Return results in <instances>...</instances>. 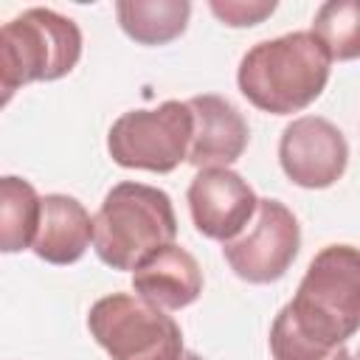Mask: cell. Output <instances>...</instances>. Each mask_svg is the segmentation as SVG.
<instances>
[{
	"instance_id": "6da1fadb",
	"label": "cell",
	"mask_w": 360,
	"mask_h": 360,
	"mask_svg": "<svg viewBox=\"0 0 360 360\" xmlns=\"http://www.w3.org/2000/svg\"><path fill=\"white\" fill-rule=\"evenodd\" d=\"M332 56L312 31H292L256 42L239 62V93L262 112L292 115L307 110L326 87Z\"/></svg>"
},
{
	"instance_id": "7a4b0ae2",
	"label": "cell",
	"mask_w": 360,
	"mask_h": 360,
	"mask_svg": "<svg viewBox=\"0 0 360 360\" xmlns=\"http://www.w3.org/2000/svg\"><path fill=\"white\" fill-rule=\"evenodd\" d=\"M278 315L309 343L340 349L360 329V248H321Z\"/></svg>"
},
{
	"instance_id": "3957f363",
	"label": "cell",
	"mask_w": 360,
	"mask_h": 360,
	"mask_svg": "<svg viewBox=\"0 0 360 360\" xmlns=\"http://www.w3.org/2000/svg\"><path fill=\"white\" fill-rule=\"evenodd\" d=\"M93 228L96 256L107 267L124 273H135L143 259L177 239L172 197L163 188L132 180L118 183L104 194Z\"/></svg>"
},
{
	"instance_id": "277c9868",
	"label": "cell",
	"mask_w": 360,
	"mask_h": 360,
	"mask_svg": "<svg viewBox=\"0 0 360 360\" xmlns=\"http://www.w3.org/2000/svg\"><path fill=\"white\" fill-rule=\"evenodd\" d=\"M82 59L79 25L53 8H25L0 28V104L31 82H56Z\"/></svg>"
},
{
	"instance_id": "5b68a950",
	"label": "cell",
	"mask_w": 360,
	"mask_h": 360,
	"mask_svg": "<svg viewBox=\"0 0 360 360\" xmlns=\"http://www.w3.org/2000/svg\"><path fill=\"white\" fill-rule=\"evenodd\" d=\"M87 329L110 360H180L186 354L177 321L132 292L98 298L87 312Z\"/></svg>"
},
{
	"instance_id": "8992f818",
	"label": "cell",
	"mask_w": 360,
	"mask_h": 360,
	"mask_svg": "<svg viewBox=\"0 0 360 360\" xmlns=\"http://www.w3.org/2000/svg\"><path fill=\"white\" fill-rule=\"evenodd\" d=\"M191 138L194 112L188 101L169 98L152 110L118 115L107 132V152L121 169L169 174L188 160Z\"/></svg>"
},
{
	"instance_id": "52a82bcc",
	"label": "cell",
	"mask_w": 360,
	"mask_h": 360,
	"mask_svg": "<svg viewBox=\"0 0 360 360\" xmlns=\"http://www.w3.org/2000/svg\"><path fill=\"white\" fill-rule=\"evenodd\" d=\"M301 248V225L295 214L273 197L259 200V211L248 231L222 245V256L233 276L248 284H273L295 262Z\"/></svg>"
},
{
	"instance_id": "ba28073f",
	"label": "cell",
	"mask_w": 360,
	"mask_h": 360,
	"mask_svg": "<svg viewBox=\"0 0 360 360\" xmlns=\"http://www.w3.org/2000/svg\"><path fill=\"white\" fill-rule=\"evenodd\" d=\"M278 163L290 183L301 188H329L349 166V143L332 121L301 115L281 132Z\"/></svg>"
},
{
	"instance_id": "9c48e42d",
	"label": "cell",
	"mask_w": 360,
	"mask_h": 360,
	"mask_svg": "<svg viewBox=\"0 0 360 360\" xmlns=\"http://www.w3.org/2000/svg\"><path fill=\"white\" fill-rule=\"evenodd\" d=\"M186 200L194 228L222 245L236 239L259 211V197L250 183L228 166L200 169L188 183Z\"/></svg>"
},
{
	"instance_id": "30bf717a",
	"label": "cell",
	"mask_w": 360,
	"mask_h": 360,
	"mask_svg": "<svg viewBox=\"0 0 360 360\" xmlns=\"http://www.w3.org/2000/svg\"><path fill=\"white\" fill-rule=\"evenodd\" d=\"M188 107L194 112V138L188 149V163L197 169L236 163L250 141V129L242 112L228 98L214 93L188 98Z\"/></svg>"
},
{
	"instance_id": "8fae6325",
	"label": "cell",
	"mask_w": 360,
	"mask_h": 360,
	"mask_svg": "<svg viewBox=\"0 0 360 360\" xmlns=\"http://www.w3.org/2000/svg\"><path fill=\"white\" fill-rule=\"evenodd\" d=\"M132 290L160 309H183L202 292L200 262L177 242L166 245L135 267Z\"/></svg>"
},
{
	"instance_id": "7c38bea8",
	"label": "cell",
	"mask_w": 360,
	"mask_h": 360,
	"mask_svg": "<svg viewBox=\"0 0 360 360\" xmlns=\"http://www.w3.org/2000/svg\"><path fill=\"white\" fill-rule=\"evenodd\" d=\"M93 217L70 194H45L31 250L48 264L79 262L93 242Z\"/></svg>"
},
{
	"instance_id": "4fadbf2b",
	"label": "cell",
	"mask_w": 360,
	"mask_h": 360,
	"mask_svg": "<svg viewBox=\"0 0 360 360\" xmlns=\"http://www.w3.org/2000/svg\"><path fill=\"white\" fill-rule=\"evenodd\" d=\"M115 17L121 31L138 45H169L183 37L191 3L188 0H118Z\"/></svg>"
},
{
	"instance_id": "5bb4252c",
	"label": "cell",
	"mask_w": 360,
	"mask_h": 360,
	"mask_svg": "<svg viewBox=\"0 0 360 360\" xmlns=\"http://www.w3.org/2000/svg\"><path fill=\"white\" fill-rule=\"evenodd\" d=\"M42 214V197L37 188L17 177L6 174L0 180V250L20 253L34 245Z\"/></svg>"
},
{
	"instance_id": "9a60e30c",
	"label": "cell",
	"mask_w": 360,
	"mask_h": 360,
	"mask_svg": "<svg viewBox=\"0 0 360 360\" xmlns=\"http://www.w3.org/2000/svg\"><path fill=\"white\" fill-rule=\"evenodd\" d=\"M332 62L360 59V0H326L309 28Z\"/></svg>"
},
{
	"instance_id": "2e32d148",
	"label": "cell",
	"mask_w": 360,
	"mask_h": 360,
	"mask_svg": "<svg viewBox=\"0 0 360 360\" xmlns=\"http://www.w3.org/2000/svg\"><path fill=\"white\" fill-rule=\"evenodd\" d=\"M270 354L273 360H354V354L340 349H321L309 340H304L281 315H276L270 326Z\"/></svg>"
},
{
	"instance_id": "e0dca14e",
	"label": "cell",
	"mask_w": 360,
	"mask_h": 360,
	"mask_svg": "<svg viewBox=\"0 0 360 360\" xmlns=\"http://www.w3.org/2000/svg\"><path fill=\"white\" fill-rule=\"evenodd\" d=\"M211 14L231 28H250L276 11L273 0H211Z\"/></svg>"
},
{
	"instance_id": "ac0fdd59",
	"label": "cell",
	"mask_w": 360,
	"mask_h": 360,
	"mask_svg": "<svg viewBox=\"0 0 360 360\" xmlns=\"http://www.w3.org/2000/svg\"><path fill=\"white\" fill-rule=\"evenodd\" d=\"M180 360H202V357H200V354H197V352H186V354H183V357H180Z\"/></svg>"
},
{
	"instance_id": "d6986e66",
	"label": "cell",
	"mask_w": 360,
	"mask_h": 360,
	"mask_svg": "<svg viewBox=\"0 0 360 360\" xmlns=\"http://www.w3.org/2000/svg\"><path fill=\"white\" fill-rule=\"evenodd\" d=\"M354 360H360V349H357V354H354Z\"/></svg>"
}]
</instances>
